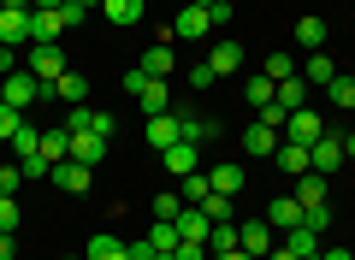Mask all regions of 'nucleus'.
<instances>
[{"mask_svg": "<svg viewBox=\"0 0 355 260\" xmlns=\"http://www.w3.org/2000/svg\"><path fill=\"white\" fill-rule=\"evenodd\" d=\"M343 166H349V160H343V137H331V130H326L320 142H308V172L331 177V172H343Z\"/></svg>", "mask_w": 355, "mask_h": 260, "instance_id": "nucleus-4", "label": "nucleus"}, {"mask_svg": "<svg viewBox=\"0 0 355 260\" xmlns=\"http://www.w3.org/2000/svg\"><path fill=\"white\" fill-rule=\"evenodd\" d=\"M142 137H148V148H160V154H166L172 142H184V119H178V112H154Z\"/></svg>", "mask_w": 355, "mask_h": 260, "instance_id": "nucleus-6", "label": "nucleus"}, {"mask_svg": "<svg viewBox=\"0 0 355 260\" xmlns=\"http://www.w3.org/2000/svg\"><path fill=\"white\" fill-rule=\"evenodd\" d=\"M279 142H284V137H279L266 119H254L249 130H243V154H249V160H272V154H279Z\"/></svg>", "mask_w": 355, "mask_h": 260, "instance_id": "nucleus-5", "label": "nucleus"}, {"mask_svg": "<svg viewBox=\"0 0 355 260\" xmlns=\"http://www.w3.org/2000/svg\"><path fill=\"white\" fill-rule=\"evenodd\" d=\"M101 12H107V24H119V30H130V24H142V0H101Z\"/></svg>", "mask_w": 355, "mask_h": 260, "instance_id": "nucleus-21", "label": "nucleus"}, {"mask_svg": "<svg viewBox=\"0 0 355 260\" xmlns=\"http://www.w3.org/2000/svg\"><path fill=\"white\" fill-rule=\"evenodd\" d=\"M207 65H214L219 77H237V71H243V42H231V36H225V42H214Z\"/></svg>", "mask_w": 355, "mask_h": 260, "instance_id": "nucleus-14", "label": "nucleus"}, {"mask_svg": "<svg viewBox=\"0 0 355 260\" xmlns=\"http://www.w3.org/2000/svg\"><path fill=\"white\" fill-rule=\"evenodd\" d=\"M219 260H254V254H243V248H231V254H219Z\"/></svg>", "mask_w": 355, "mask_h": 260, "instance_id": "nucleus-53", "label": "nucleus"}, {"mask_svg": "<svg viewBox=\"0 0 355 260\" xmlns=\"http://www.w3.org/2000/svg\"><path fill=\"white\" fill-rule=\"evenodd\" d=\"M160 160H166V172H172V177H190V172H202V148H196V142H172V148H166Z\"/></svg>", "mask_w": 355, "mask_h": 260, "instance_id": "nucleus-10", "label": "nucleus"}, {"mask_svg": "<svg viewBox=\"0 0 355 260\" xmlns=\"http://www.w3.org/2000/svg\"><path fill=\"white\" fill-rule=\"evenodd\" d=\"M137 65H142L148 77H178V53H172V42H148Z\"/></svg>", "mask_w": 355, "mask_h": 260, "instance_id": "nucleus-9", "label": "nucleus"}, {"mask_svg": "<svg viewBox=\"0 0 355 260\" xmlns=\"http://www.w3.org/2000/svg\"><path fill=\"white\" fill-rule=\"evenodd\" d=\"M18 124H24V112L0 101V142H12V137H18Z\"/></svg>", "mask_w": 355, "mask_h": 260, "instance_id": "nucleus-40", "label": "nucleus"}, {"mask_svg": "<svg viewBox=\"0 0 355 260\" xmlns=\"http://www.w3.org/2000/svg\"><path fill=\"white\" fill-rule=\"evenodd\" d=\"M178 213H184V196H172V189H166V196H154V219H166V225H172Z\"/></svg>", "mask_w": 355, "mask_h": 260, "instance_id": "nucleus-38", "label": "nucleus"}, {"mask_svg": "<svg viewBox=\"0 0 355 260\" xmlns=\"http://www.w3.org/2000/svg\"><path fill=\"white\" fill-rule=\"evenodd\" d=\"M0 101L18 107V112H30V107H42V83L30 71H12V77H0Z\"/></svg>", "mask_w": 355, "mask_h": 260, "instance_id": "nucleus-3", "label": "nucleus"}, {"mask_svg": "<svg viewBox=\"0 0 355 260\" xmlns=\"http://www.w3.org/2000/svg\"><path fill=\"white\" fill-rule=\"evenodd\" d=\"M231 248H237V219H231V225H214V231H207V254H231Z\"/></svg>", "mask_w": 355, "mask_h": 260, "instance_id": "nucleus-34", "label": "nucleus"}, {"mask_svg": "<svg viewBox=\"0 0 355 260\" xmlns=\"http://www.w3.org/2000/svg\"><path fill=\"white\" fill-rule=\"evenodd\" d=\"M24 71H30V77H42V83H60L71 65H65V48H60V42H30Z\"/></svg>", "mask_w": 355, "mask_h": 260, "instance_id": "nucleus-2", "label": "nucleus"}, {"mask_svg": "<svg viewBox=\"0 0 355 260\" xmlns=\"http://www.w3.org/2000/svg\"><path fill=\"white\" fill-rule=\"evenodd\" d=\"M89 130H95V137H107V142H113V130H119V119H113V112H95V124H89Z\"/></svg>", "mask_w": 355, "mask_h": 260, "instance_id": "nucleus-44", "label": "nucleus"}, {"mask_svg": "<svg viewBox=\"0 0 355 260\" xmlns=\"http://www.w3.org/2000/svg\"><path fill=\"white\" fill-rule=\"evenodd\" d=\"M172 225H178V236H184V243H207V231H214V219H207L202 207H184Z\"/></svg>", "mask_w": 355, "mask_h": 260, "instance_id": "nucleus-16", "label": "nucleus"}, {"mask_svg": "<svg viewBox=\"0 0 355 260\" xmlns=\"http://www.w3.org/2000/svg\"><path fill=\"white\" fill-rule=\"evenodd\" d=\"M284 248H291L296 260H320V231H308V225H291V231H284Z\"/></svg>", "mask_w": 355, "mask_h": 260, "instance_id": "nucleus-20", "label": "nucleus"}, {"mask_svg": "<svg viewBox=\"0 0 355 260\" xmlns=\"http://www.w3.org/2000/svg\"><path fill=\"white\" fill-rule=\"evenodd\" d=\"M148 243H154V254H172V248L184 243V236H178V225H166V219H154V225H148Z\"/></svg>", "mask_w": 355, "mask_h": 260, "instance_id": "nucleus-35", "label": "nucleus"}, {"mask_svg": "<svg viewBox=\"0 0 355 260\" xmlns=\"http://www.w3.org/2000/svg\"><path fill=\"white\" fill-rule=\"evenodd\" d=\"M296 71H302V83H320V89H326L331 77H338V65H331L326 48H320V53H308V65H296Z\"/></svg>", "mask_w": 355, "mask_h": 260, "instance_id": "nucleus-27", "label": "nucleus"}, {"mask_svg": "<svg viewBox=\"0 0 355 260\" xmlns=\"http://www.w3.org/2000/svg\"><path fill=\"white\" fill-rule=\"evenodd\" d=\"M178 119H184V142H196V148H202V142H207V137L219 130L214 119H196V112H178Z\"/></svg>", "mask_w": 355, "mask_h": 260, "instance_id": "nucleus-36", "label": "nucleus"}, {"mask_svg": "<svg viewBox=\"0 0 355 260\" xmlns=\"http://www.w3.org/2000/svg\"><path fill=\"white\" fill-rule=\"evenodd\" d=\"M53 95L71 101V107H83V101H89V77H83V71H65L60 83H53Z\"/></svg>", "mask_w": 355, "mask_h": 260, "instance_id": "nucleus-29", "label": "nucleus"}, {"mask_svg": "<svg viewBox=\"0 0 355 260\" xmlns=\"http://www.w3.org/2000/svg\"><path fill=\"white\" fill-rule=\"evenodd\" d=\"M207 24H214V30L231 24V0H214V6H207Z\"/></svg>", "mask_w": 355, "mask_h": 260, "instance_id": "nucleus-43", "label": "nucleus"}, {"mask_svg": "<svg viewBox=\"0 0 355 260\" xmlns=\"http://www.w3.org/2000/svg\"><path fill=\"white\" fill-rule=\"evenodd\" d=\"M107 148H113V142L95 137V130H71V160H77V166H89V172L107 160Z\"/></svg>", "mask_w": 355, "mask_h": 260, "instance_id": "nucleus-8", "label": "nucleus"}, {"mask_svg": "<svg viewBox=\"0 0 355 260\" xmlns=\"http://www.w3.org/2000/svg\"><path fill=\"white\" fill-rule=\"evenodd\" d=\"M266 225H272V231H291V225H302V201H296V196H272Z\"/></svg>", "mask_w": 355, "mask_h": 260, "instance_id": "nucleus-15", "label": "nucleus"}, {"mask_svg": "<svg viewBox=\"0 0 355 260\" xmlns=\"http://www.w3.org/2000/svg\"><path fill=\"white\" fill-rule=\"evenodd\" d=\"M272 160H279L284 177H308V148H302V142H279V154H272Z\"/></svg>", "mask_w": 355, "mask_h": 260, "instance_id": "nucleus-24", "label": "nucleus"}, {"mask_svg": "<svg viewBox=\"0 0 355 260\" xmlns=\"http://www.w3.org/2000/svg\"><path fill=\"white\" fill-rule=\"evenodd\" d=\"M207 189H214V184H207V172L178 177V196H184V207H202V201H207Z\"/></svg>", "mask_w": 355, "mask_h": 260, "instance_id": "nucleus-30", "label": "nucleus"}, {"mask_svg": "<svg viewBox=\"0 0 355 260\" xmlns=\"http://www.w3.org/2000/svg\"><path fill=\"white\" fill-rule=\"evenodd\" d=\"M237 248L243 254H272V225H237Z\"/></svg>", "mask_w": 355, "mask_h": 260, "instance_id": "nucleus-17", "label": "nucleus"}, {"mask_svg": "<svg viewBox=\"0 0 355 260\" xmlns=\"http://www.w3.org/2000/svg\"><path fill=\"white\" fill-rule=\"evenodd\" d=\"M320 260H355V254H349V248H326V254H320Z\"/></svg>", "mask_w": 355, "mask_h": 260, "instance_id": "nucleus-50", "label": "nucleus"}, {"mask_svg": "<svg viewBox=\"0 0 355 260\" xmlns=\"http://www.w3.org/2000/svg\"><path fill=\"white\" fill-rule=\"evenodd\" d=\"M172 254H178V260H207V243H178Z\"/></svg>", "mask_w": 355, "mask_h": 260, "instance_id": "nucleus-46", "label": "nucleus"}, {"mask_svg": "<svg viewBox=\"0 0 355 260\" xmlns=\"http://www.w3.org/2000/svg\"><path fill=\"white\" fill-rule=\"evenodd\" d=\"M190 6H214V0H190Z\"/></svg>", "mask_w": 355, "mask_h": 260, "instance_id": "nucleus-54", "label": "nucleus"}, {"mask_svg": "<svg viewBox=\"0 0 355 260\" xmlns=\"http://www.w3.org/2000/svg\"><path fill=\"white\" fill-rule=\"evenodd\" d=\"M60 260H83V254H60Z\"/></svg>", "mask_w": 355, "mask_h": 260, "instance_id": "nucleus-56", "label": "nucleus"}, {"mask_svg": "<svg viewBox=\"0 0 355 260\" xmlns=\"http://www.w3.org/2000/svg\"><path fill=\"white\" fill-rule=\"evenodd\" d=\"M0 42H6V48H30V12L0 6Z\"/></svg>", "mask_w": 355, "mask_h": 260, "instance_id": "nucleus-11", "label": "nucleus"}, {"mask_svg": "<svg viewBox=\"0 0 355 260\" xmlns=\"http://www.w3.org/2000/svg\"><path fill=\"white\" fill-rule=\"evenodd\" d=\"M207 184H214L219 196H237V189L249 184V172H243V166H231V160H219L214 172H207Z\"/></svg>", "mask_w": 355, "mask_h": 260, "instance_id": "nucleus-23", "label": "nucleus"}, {"mask_svg": "<svg viewBox=\"0 0 355 260\" xmlns=\"http://www.w3.org/2000/svg\"><path fill=\"white\" fill-rule=\"evenodd\" d=\"M291 196L302 201V213H308V207H326V177H320V172L296 177V189H291Z\"/></svg>", "mask_w": 355, "mask_h": 260, "instance_id": "nucleus-25", "label": "nucleus"}, {"mask_svg": "<svg viewBox=\"0 0 355 260\" xmlns=\"http://www.w3.org/2000/svg\"><path fill=\"white\" fill-rule=\"evenodd\" d=\"M261 260H296V254H291L284 243H272V254H261Z\"/></svg>", "mask_w": 355, "mask_h": 260, "instance_id": "nucleus-48", "label": "nucleus"}, {"mask_svg": "<svg viewBox=\"0 0 355 260\" xmlns=\"http://www.w3.org/2000/svg\"><path fill=\"white\" fill-rule=\"evenodd\" d=\"M53 184H60L65 196H89L95 172H89V166H77V160H60V166H53Z\"/></svg>", "mask_w": 355, "mask_h": 260, "instance_id": "nucleus-13", "label": "nucleus"}, {"mask_svg": "<svg viewBox=\"0 0 355 260\" xmlns=\"http://www.w3.org/2000/svg\"><path fill=\"white\" fill-rule=\"evenodd\" d=\"M0 260H18V243H12V231H0Z\"/></svg>", "mask_w": 355, "mask_h": 260, "instance_id": "nucleus-47", "label": "nucleus"}, {"mask_svg": "<svg viewBox=\"0 0 355 260\" xmlns=\"http://www.w3.org/2000/svg\"><path fill=\"white\" fill-rule=\"evenodd\" d=\"M125 89L137 95V107L148 112V119H154V112H172V77H148L142 65H130V71H125Z\"/></svg>", "mask_w": 355, "mask_h": 260, "instance_id": "nucleus-1", "label": "nucleus"}, {"mask_svg": "<svg viewBox=\"0 0 355 260\" xmlns=\"http://www.w3.org/2000/svg\"><path fill=\"white\" fill-rule=\"evenodd\" d=\"M89 124H95V112H89V107H71V119H65V130H89Z\"/></svg>", "mask_w": 355, "mask_h": 260, "instance_id": "nucleus-45", "label": "nucleus"}, {"mask_svg": "<svg viewBox=\"0 0 355 260\" xmlns=\"http://www.w3.org/2000/svg\"><path fill=\"white\" fill-rule=\"evenodd\" d=\"M18 184H24V166H0V196H18Z\"/></svg>", "mask_w": 355, "mask_h": 260, "instance_id": "nucleus-41", "label": "nucleus"}, {"mask_svg": "<svg viewBox=\"0 0 355 260\" xmlns=\"http://www.w3.org/2000/svg\"><path fill=\"white\" fill-rule=\"evenodd\" d=\"M326 101H331V107H343V112H355V77H331V83H326Z\"/></svg>", "mask_w": 355, "mask_h": 260, "instance_id": "nucleus-32", "label": "nucleus"}, {"mask_svg": "<svg viewBox=\"0 0 355 260\" xmlns=\"http://www.w3.org/2000/svg\"><path fill=\"white\" fill-rule=\"evenodd\" d=\"M65 6H77V12H95V6H101V0H65Z\"/></svg>", "mask_w": 355, "mask_h": 260, "instance_id": "nucleus-51", "label": "nucleus"}, {"mask_svg": "<svg viewBox=\"0 0 355 260\" xmlns=\"http://www.w3.org/2000/svg\"><path fill=\"white\" fill-rule=\"evenodd\" d=\"M184 83H190V89H214V83H219V71L202 60V65H190V71H184Z\"/></svg>", "mask_w": 355, "mask_h": 260, "instance_id": "nucleus-39", "label": "nucleus"}, {"mask_svg": "<svg viewBox=\"0 0 355 260\" xmlns=\"http://www.w3.org/2000/svg\"><path fill=\"white\" fill-rule=\"evenodd\" d=\"M272 89H279V83H272V77L261 71V77H249V83H243V95H249V107L261 112V107H272Z\"/></svg>", "mask_w": 355, "mask_h": 260, "instance_id": "nucleus-33", "label": "nucleus"}, {"mask_svg": "<svg viewBox=\"0 0 355 260\" xmlns=\"http://www.w3.org/2000/svg\"><path fill=\"white\" fill-rule=\"evenodd\" d=\"M266 77H272V83H284V77H296V53L272 48V53H266Z\"/></svg>", "mask_w": 355, "mask_h": 260, "instance_id": "nucleus-37", "label": "nucleus"}, {"mask_svg": "<svg viewBox=\"0 0 355 260\" xmlns=\"http://www.w3.org/2000/svg\"><path fill=\"white\" fill-rule=\"evenodd\" d=\"M231 201H237V196H219V189H207L202 213H207V219H214V225H231V219H237V207H231Z\"/></svg>", "mask_w": 355, "mask_h": 260, "instance_id": "nucleus-31", "label": "nucleus"}, {"mask_svg": "<svg viewBox=\"0 0 355 260\" xmlns=\"http://www.w3.org/2000/svg\"><path fill=\"white\" fill-rule=\"evenodd\" d=\"M83 260H130V248L119 243L113 231H95V236H89V248H83Z\"/></svg>", "mask_w": 355, "mask_h": 260, "instance_id": "nucleus-19", "label": "nucleus"}, {"mask_svg": "<svg viewBox=\"0 0 355 260\" xmlns=\"http://www.w3.org/2000/svg\"><path fill=\"white\" fill-rule=\"evenodd\" d=\"M65 0H36V6H30V12H60Z\"/></svg>", "mask_w": 355, "mask_h": 260, "instance_id": "nucleus-49", "label": "nucleus"}, {"mask_svg": "<svg viewBox=\"0 0 355 260\" xmlns=\"http://www.w3.org/2000/svg\"><path fill=\"white\" fill-rule=\"evenodd\" d=\"M0 6H6V0H0Z\"/></svg>", "mask_w": 355, "mask_h": 260, "instance_id": "nucleus-57", "label": "nucleus"}, {"mask_svg": "<svg viewBox=\"0 0 355 260\" xmlns=\"http://www.w3.org/2000/svg\"><path fill=\"white\" fill-rule=\"evenodd\" d=\"M42 160H48V166L71 160V130H65V124H53V130H42Z\"/></svg>", "mask_w": 355, "mask_h": 260, "instance_id": "nucleus-22", "label": "nucleus"}, {"mask_svg": "<svg viewBox=\"0 0 355 260\" xmlns=\"http://www.w3.org/2000/svg\"><path fill=\"white\" fill-rule=\"evenodd\" d=\"M326 36H331V30L320 24V18H296V48H308V53H320V48H326Z\"/></svg>", "mask_w": 355, "mask_h": 260, "instance_id": "nucleus-26", "label": "nucleus"}, {"mask_svg": "<svg viewBox=\"0 0 355 260\" xmlns=\"http://www.w3.org/2000/svg\"><path fill=\"white\" fill-rule=\"evenodd\" d=\"M272 107H279L284 119H291V112H302V107H308V83H302V71H296V77H284V83L272 89Z\"/></svg>", "mask_w": 355, "mask_h": 260, "instance_id": "nucleus-12", "label": "nucleus"}, {"mask_svg": "<svg viewBox=\"0 0 355 260\" xmlns=\"http://www.w3.org/2000/svg\"><path fill=\"white\" fill-rule=\"evenodd\" d=\"M36 154H42V130H36V124H18V137H12V160L24 166V160H36Z\"/></svg>", "mask_w": 355, "mask_h": 260, "instance_id": "nucleus-28", "label": "nucleus"}, {"mask_svg": "<svg viewBox=\"0 0 355 260\" xmlns=\"http://www.w3.org/2000/svg\"><path fill=\"white\" fill-rule=\"evenodd\" d=\"M154 260H178V254H154Z\"/></svg>", "mask_w": 355, "mask_h": 260, "instance_id": "nucleus-55", "label": "nucleus"}, {"mask_svg": "<svg viewBox=\"0 0 355 260\" xmlns=\"http://www.w3.org/2000/svg\"><path fill=\"white\" fill-rule=\"evenodd\" d=\"M207 6H184V12H178V24H172V36L178 42H196V36H207Z\"/></svg>", "mask_w": 355, "mask_h": 260, "instance_id": "nucleus-18", "label": "nucleus"}, {"mask_svg": "<svg viewBox=\"0 0 355 260\" xmlns=\"http://www.w3.org/2000/svg\"><path fill=\"white\" fill-rule=\"evenodd\" d=\"M0 231H18V196H0Z\"/></svg>", "mask_w": 355, "mask_h": 260, "instance_id": "nucleus-42", "label": "nucleus"}, {"mask_svg": "<svg viewBox=\"0 0 355 260\" xmlns=\"http://www.w3.org/2000/svg\"><path fill=\"white\" fill-rule=\"evenodd\" d=\"M343 160H355V130H349V137H343Z\"/></svg>", "mask_w": 355, "mask_h": 260, "instance_id": "nucleus-52", "label": "nucleus"}, {"mask_svg": "<svg viewBox=\"0 0 355 260\" xmlns=\"http://www.w3.org/2000/svg\"><path fill=\"white\" fill-rule=\"evenodd\" d=\"M320 137H326V124H320L314 107H302V112L284 119V142H302V148H308V142H320Z\"/></svg>", "mask_w": 355, "mask_h": 260, "instance_id": "nucleus-7", "label": "nucleus"}]
</instances>
